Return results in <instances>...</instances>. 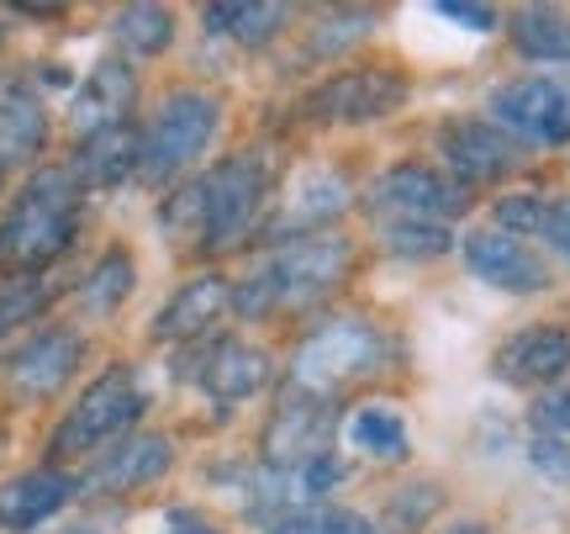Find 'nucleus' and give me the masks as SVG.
<instances>
[{"instance_id": "15", "label": "nucleus", "mask_w": 570, "mask_h": 534, "mask_svg": "<svg viewBox=\"0 0 570 534\" xmlns=\"http://www.w3.org/2000/svg\"><path fill=\"white\" fill-rule=\"evenodd\" d=\"M180 376H190L217 402H244V397H254L269 381V355L244 344V339H212L202 350V360L185 366Z\"/></svg>"}, {"instance_id": "14", "label": "nucleus", "mask_w": 570, "mask_h": 534, "mask_svg": "<svg viewBox=\"0 0 570 534\" xmlns=\"http://www.w3.org/2000/svg\"><path fill=\"white\" fill-rule=\"evenodd\" d=\"M169 466H175V445H169L164 434H132V439H117V445L85 472L80 487L122 497V493H138V487H154L159 476H169Z\"/></svg>"}, {"instance_id": "32", "label": "nucleus", "mask_w": 570, "mask_h": 534, "mask_svg": "<svg viewBox=\"0 0 570 534\" xmlns=\"http://www.w3.org/2000/svg\"><path fill=\"white\" fill-rule=\"evenodd\" d=\"M269 534H375L365 514H354V508H306V514H291L281 524H269Z\"/></svg>"}, {"instance_id": "31", "label": "nucleus", "mask_w": 570, "mask_h": 534, "mask_svg": "<svg viewBox=\"0 0 570 534\" xmlns=\"http://www.w3.org/2000/svg\"><path fill=\"white\" fill-rule=\"evenodd\" d=\"M375 32V17L370 11H338V17H323L306 38V59H338L344 48H354L360 38Z\"/></svg>"}, {"instance_id": "5", "label": "nucleus", "mask_w": 570, "mask_h": 534, "mask_svg": "<svg viewBox=\"0 0 570 534\" xmlns=\"http://www.w3.org/2000/svg\"><path fill=\"white\" fill-rule=\"evenodd\" d=\"M142 408H148V391L138 387V376L127 366L106 370L75 397V408L63 412V424L53 429V455H90L101 445L111 450V439H127Z\"/></svg>"}, {"instance_id": "11", "label": "nucleus", "mask_w": 570, "mask_h": 534, "mask_svg": "<svg viewBox=\"0 0 570 534\" xmlns=\"http://www.w3.org/2000/svg\"><path fill=\"white\" fill-rule=\"evenodd\" d=\"M439 154L454 169V181L470 191V185H491V181H502V175H512L518 138H508L491 117H449L439 127Z\"/></svg>"}, {"instance_id": "37", "label": "nucleus", "mask_w": 570, "mask_h": 534, "mask_svg": "<svg viewBox=\"0 0 570 534\" xmlns=\"http://www.w3.org/2000/svg\"><path fill=\"white\" fill-rule=\"evenodd\" d=\"M439 17L460 21L470 32H491V27H497V11H491V6H475V0H439Z\"/></svg>"}, {"instance_id": "39", "label": "nucleus", "mask_w": 570, "mask_h": 534, "mask_svg": "<svg viewBox=\"0 0 570 534\" xmlns=\"http://www.w3.org/2000/svg\"><path fill=\"white\" fill-rule=\"evenodd\" d=\"M164 534H223L212 518H202V514H190V508H180V514H169V530Z\"/></svg>"}, {"instance_id": "26", "label": "nucleus", "mask_w": 570, "mask_h": 534, "mask_svg": "<svg viewBox=\"0 0 570 534\" xmlns=\"http://www.w3.org/2000/svg\"><path fill=\"white\" fill-rule=\"evenodd\" d=\"M348 445L370 460H407V424L391 408H360L348 418Z\"/></svg>"}, {"instance_id": "29", "label": "nucleus", "mask_w": 570, "mask_h": 534, "mask_svg": "<svg viewBox=\"0 0 570 534\" xmlns=\"http://www.w3.org/2000/svg\"><path fill=\"white\" fill-rule=\"evenodd\" d=\"M117 38H122L132 54L154 59V54H164V48L175 42V11H169V6H122V11H117Z\"/></svg>"}, {"instance_id": "23", "label": "nucleus", "mask_w": 570, "mask_h": 534, "mask_svg": "<svg viewBox=\"0 0 570 534\" xmlns=\"http://www.w3.org/2000/svg\"><path fill=\"white\" fill-rule=\"evenodd\" d=\"M348 206V181L338 169H306L296 191H291V206H285V223L291 233H323L327 217H338Z\"/></svg>"}, {"instance_id": "4", "label": "nucleus", "mask_w": 570, "mask_h": 534, "mask_svg": "<svg viewBox=\"0 0 570 534\" xmlns=\"http://www.w3.org/2000/svg\"><path fill=\"white\" fill-rule=\"evenodd\" d=\"M386 360V339L360 323V318H333L317 333H306L296 360H291V387L312 397H333L338 387L360 381Z\"/></svg>"}, {"instance_id": "21", "label": "nucleus", "mask_w": 570, "mask_h": 534, "mask_svg": "<svg viewBox=\"0 0 570 534\" xmlns=\"http://www.w3.org/2000/svg\"><path fill=\"white\" fill-rule=\"evenodd\" d=\"M48 148V106L32 80H0V165Z\"/></svg>"}, {"instance_id": "27", "label": "nucleus", "mask_w": 570, "mask_h": 534, "mask_svg": "<svg viewBox=\"0 0 570 534\" xmlns=\"http://www.w3.org/2000/svg\"><path fill=\"white\" fill-rule=\"evenodd\" d=\"M48 302H53V281H48V275H6V281H0V344H6L21 323L42 318Z\"/></svg>"}, {"instance_id": "2", "label": "nucleus", "mask_w": 570, "mask_h": 534, "mask_svg": "<svg viewBox=\"0 0 570 534\" xmlns=\"http://www.w3.org/2000/svg\"><path fill=\"white\" fill-rule=\"evenodd\" d=\"M348 260H354V249H348L344 233H327V227L323 233H296V239L275 244V254L248 281L233 287V308L244 318H275L285 308H306L327 287L344 281Z\"/></svg>"}, {"instance_id": "25", "label": "nucleus", "mask_w": 570, "mask_h": 534, "mask_svg": "<svg viewBox=\"0 0 570 534\" xmlns=\"http://www.w3.org/2000/svg\"><path fill=\"white\" fill-rule=\"evenodd\" d=\"M512 42L539 64H570V17L554 6H523L512 17Z\"/></svg>"}, {"instance_id": "9", "label": "nucleus", "mask_w": 570, "mask_h": 534, "mask_svg": "<svg viewBox=\"0 0 570 534\" xmlns=\"http://www.w3.org/2000/svg\"><path fill=\"white\" fill-rule=\"evenodd\" d=\"M402 101H407V80L402 75H391V69H344V75L323 80L306 96V117L312 123L360 127L402 111Z\"/></svg>"}, {"instance_id": "28", "label": "nucleus", "mask_w": 570, "mask_h": 534, "mask_svg": "<svg viewBox=\"0 0 570 534\" xmlns=\"http://www.w3.org/2000/svg\"><path fill=\"white\" fill-rule=\"evenodd\" d=\"M159 223L164 233L185 249H206V185L202 181H185L180 191H169L159 206Z\"/></svg>"}, {"instance_id": "6", "label": "nucleus", "mask_w": 570, "mask_h": 534, "mask_svg": "<svg viewBox=\"0 0 570 534\" xmlns=\"http://www.w3.org/2000/svg\"><path fill=\"white\" fill-rule=\"evenodd\" d=\"M217 123H223V101L206 96V90H175L169 101L159 106L154 127L142 133V181L159 185L169 175H180L190 159H202V148L217 138Z\"/></svg>"}, {"instance_id": "36", "label": "nucleus", "mask_w": 570, "mask_h": 534, "mask_svg": "<svg viewBox=\"0 0 570 534\" xmlns=\"http://www.w3.org/2000/svg\"><path fill=\"white\" fill-rule=\"evenodd\" d=\"M533 424H539V434H560V439H566L570 434V387L544 391V397L533 402Z\"/></svg>"}, {"instance_id": "35", "label": "nucleus", "mask_w": 570, "mask_h": 534, "mask_svg": "<svg viewBox=\"0 0 570 534\" xmlns=\"http://www.w3.org/2000/svg\"><path fill=\"white\" fill-rule=\"evenodd\" d=\"M529 460H533V472L550 476L554 487H570V445L560 434H533Z\"/></svg>"}, {"instance_id": "38", "label": "nucleus", "mask_w": 570, "mask_h": 534, "mask_svg": "<svg viewBox=\"0 0 570 534\" xmlns=\"http://www.w3.org/2000/svg\"><path fill=\"white\" fill-rule=\"evenodd\" d=\"M539 239H544V244L570 265V202H550V212H544V233H539Z\"/></svg>"}, {"instance_id": "40", "label": "nucleus", "mask_w": 570, "mask_h": 534, "mask_svg": "<svg viewBox=\"0 0 570 534\" xmlns=\"http://www.w3.org/2000/svg\"><path fill=\"white\" fill-rule=\"evenodd\" d=\"M0 181H6V165H0Z\"/></svg>"}, {"instance_id": "17", "label": "nucleus", "mask_w": 570, "mask_h": 534, "mask_svg": "<svg viewBox=\"0 0 570 534\" xmlns=\"http://www.w3.org/2000/svg\"><path fill=\"white\" fill-rule=\"evenodd\" d=\"M75 493H80V482H75L69 472H53V466L17 476V482L0 487V530L6 534L38 530V524H48V518L59 514Z\"/></svg>"}, {"instance_id": "12", "label": "nucleus", "mask_w": 570, "mask_h": 534, "mask_svg": "<svg viewBox=\"0 0 570 534\" xmlns=\"http://www.w3.org/2000/svg\"><path fill=\"white\" fill-rule=\"evenodd\" d=\"M465 270L475 281H487L497 291H512V297H533V291L550 287V265L533 254L523 239H512L502 227H481L465 239Z\"/></svg>"}, {"instance_id": "10", "label": "nucleus", "mask_w": 570, "mask_h": 534, "mask_svg": "<svg viewBox=\"0 0 570 534\" xmlns=\"http://www.w3.org/2000/svg\"><path fill=\"white\" fill-rule=\"evenodd\" d=\"M370 206L386 217H407V223H454L460 212L470 206V191L454 175H439L428 165H396L375 181V196Z\"/></svg>"}, {"instance_id": "22", "label": "nucleus", "mask_w": 570, "mask_h": 534, "mask_svg": "<svg viewBox=\"0 0 570 534\" xmlns=\"http://www.w3.org/2000/svg\"><path fill=\"white\" fill-rule=\"evenodd\" d=\"M291 21V6H275V0H217L206 6V32L238 42V48H259Z\"/></svg>"}, {"instance_id": "18", "label": "nucleus", "mask_w": 570, "mask_h": 534, "mask_svg": "<svg viewBox=\"0 0 570 534\" xmlns=\"http://www.w3.org/2000/svg\"><path fill=\"white\" fill-rule=\"evenodd\" d=\"M570 370V333L566 329H523L497 350V376L512 387H550Z\"/></svg>"}, {"instance_id": "34", "label": "nucleus", "mask_w": 570, "mask_h": 534, "mask_svg": "<svg viewBox=\"0 0 570 534\" xmlns=\"http://www.w3.org/2000/svg\"><path fill=\"white\" fill-rule=\"evenodd\" d=\"M544 212H550V202H539V196H502L497 202V227L512 233V239L544 233Z\"/></svg>"}, {"instance_id": "3", "label": "nucleus", "mask_w": 570, "mask_h": 534, "mask_svg": "<svg viewBox=\"0 0 570 534\" xmlns=\"http://www.w3.org/2000/svg\"><path fill=\"white\" fill-rule=\"evenodd\" d=\"M202 185H206V254H223V249L244 244L254 223H259L269 191H275V159H269V148H248V154H233L217 169H206Z\"/></svg>"}, {"instance_id": "16", "label": "nucleus", "mask_w": 570, "mask_h": 534, "mask_svg": "<svg viewBox=\"0 0 570 534\" xmlns=\"http://www.w3.org/2000/svg\"><path fill=\"white\" fill-rule=\"evenodd\" d=\"M138 96V80H132V64L122 59H101L69 96V123L75 133H101V127H122L127 106Z\"/></svg>"}, {"instance_id": "19", "label": "nucleus", "mask_w": 570, "mask_h": 534, "mask_svg": "<svg viewBox=\"0 0 570 534\" xmlns=\"http://www.w3.org/2000/svg\"><path fill=\"white\" fill-rule=\"evenodd\" d=\"M75 181L85 191H117L127 185L132 175L142 169V138L132 127H101V133H90L80 148H75Z\"/></svg>"}, {"instance_id": "30", "label": "nucleus", "mask_w": 570, "mask_h": 534, "mask_svg": "<svg viewBox=\"0 0 570 534\" xmlns=\"http://www.w3.org/2000/svg\"><path fill=\"white\" fill-rule=\"evenodd\" d=\"M381 244L391 254H402V260H433V254H444L454 239H449L444 223H407V217H386L381 223Z\"/></svg>"}, {"instance_id": "24", "label": "nucleus", "mask_w": 570, "mask_h": 534, "mask_svg": "<svg viewBox=\"0 0 570 534\" xmlns=\"http://www.w3.org/2000/svg\"><path fill=\"white\" fill-rule=\"evenodd\" d=\"M132 287H138V265H132V254H127V249H106L101 260H96V270L80 281L75 302H80L90 318H111V312L132 297Z\"/></svg>"}, {"instance_id": "13", "label": "nucleus", "mask_w": 570, "mask_h": 534, "mask_svg": "<svg viewBox=\"0 0 570 534\" xmlns=\"http://www.w3.org/2000/svg\"><path fill=\"white\" fill-rule=\"evenodd\" d=\"M80 355H85V339L75 329H38L17 355H11V370H6L11 397H17V402H42V397H53V391L75 376Z\"/></svg>"}, {"instance_id": "20", "label": "nucleus", "mask_w": 570, "mask_h": 534, "mask_svg": "<svg viewBox=\"0 0 570 534\" xmlns=\"http://www.w3.org/2000/svg\"><path fill=\"white\" fill-rule=\"evenodd\" d=\"M227 302H233V287H227L223 275H196V281H185V287L164 302L148 333H154V339H202L227 312Z\"/></svg>"}, {"instance_id": "8", "label": "nucleus", "mask_w": 570, "mask_h": 534, "mask_svg": "<svg viewBox=\"0 0 570 534\" xmlns=\"http://www.w3.org/2000/svg\"><path fill=\"white\" fill-rule=\"evenodd\" d=\"M333 434H338V402L333 397H312V391H291L265 424V466H306L333 455Z\"/></svg>"}, {"instance_id": "33", "label": "nucleus", "mask_w": 570, "mask_h": 534, "mask_svg": "<svg viewBox=\"0 0 570 534\" xmlns=\"http://www.w3.org/2000/svg\"><path fill=\"white\" fill-rule=\"evenodd\" d=\"M433 508H439V487L433 482H417V487H402V493L391 497L386 508V530L396 534H417L433 518Z\"/></svg>"}, {"instance_id": "7", "label": "nucleus", "mask_w": 570, "mask_h": 534, "mask_svg": "<svg viewBox=\"0 0 570 534\" xmlns=\"http://www.w3.org/2000/svg\"><path fill=\"white\" fill-rule=\"evenodd\" d=\"M487 106L491 123L518 144H570V80H560V75H523V80L497 85Z\"/></svg>"}, {"instance_id": "1", "label": "nucleus", "mask_w": 570, "mask_h": 534, "mask_svg": "<svg viewBox=\"0 0 570 534\" xmlns=\"http://www.w3.org/2000/svg\"><path fill=\"white\" fill-rule=\"evenodd\" d=\"M80 196L85 185L75 181L69 165H48L21 185V196L0 217V270L11 275H42L75 244L80 227Z\"/></svg>"}]
</instances>
